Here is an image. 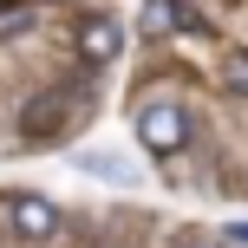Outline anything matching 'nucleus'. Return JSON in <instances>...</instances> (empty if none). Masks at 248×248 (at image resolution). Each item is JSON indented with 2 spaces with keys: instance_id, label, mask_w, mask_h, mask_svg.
<instances>
[{
  "instance_id": "6",
  "label": "nucleus",
  "mask_w": 248,
  "mask_h": 248,
  "mask_svg": "<svg viewBox=\"0 0 248 248\" xmlns=\"http://www.w3.org/2000/svg\"><path fill=\"white\" fill-rule=\"evenodd\" d=\"M39 20V7L33 0H13V7H0V39H13V33H26V26Z\"/></svg>"
},
{
  "instance_id": "5",
  "label": "nucleus",
  "mask_w": 248,
  "mask_h": 248,
  "mask_svg": "<svg viewBox=\"0 0 248 248\" xmlns=\"http://www.w3.org/2000/svg\"><path fill=\"white\" fill-rule=\"evenodd\" d=\"M137 20H144L150 39H163V33H176V26H183V0H144V13H137Z\"/></svg>"
},
{
  "instance_id": "2",
  "label": "nucleus",
  "mask_w": 248,
  "mask_h": 248,
  "mask_svg": "<svg viewBox=\"0 0 248 248\" xmlns=\"http://www.w3.org/2000/svg\"><path fill=\"white\" fill-rule=\"evenodd\" d=\"M137 144L150 150V157H176V150L189 144V118L183 105H137Z\"/></svg>"
},
{
  "instance_id": "9",
  "label": "nucleus",
  "mask_w": 248,
  "mask_h": 248,
  "mask_svg": "<svg viewBox=\"0 0 248 248\" xmlns=\"http://www.w3.org/2000/svg\"><path fill=\"white\" fill-rule=\"evenodd\" d=\"M196 248H216V242H196Z\"/></svg>"
},
{
  "instance_id": "7",
  "label": "nucleus",
  "mask_w": 248,
  "mask_h": 248,
  "mask_svg": "<svg viewBox=\"0 0 248 248\" xmlns=\"http://www.w3.org/2000/svg\"><path fill=\"white\" fill-rule=\"evenodd\" d=\"M222 85H229V92H248V52H235V59H229Z\"/></svg>"
},
{
  "instance_id": "4",
  "label": "nucleus",
  "mask_w": 248,
  "mask_h": 248,
  "mask_svg": "<svg viewBox=\"0 0 248 248\" xmlns=\"http://www.w3.org/2000/svg\"><path fill=\"white\" fill-rule=\"evenodd\" d=\"M78 52H85L92 65H111L124 52V26L111 20V13H92V20H78Z\"/></svg>"
},
{
  "instance_id": "8",
  "label": "nucleus",
  "mask_w": 248,
  "mask_h": 248,
  "mask_svg": "<svg viewBox=\"0 0 248 248\" xmlns=\"http://www.w3.org/2000/svg\"><path fill=\"white\" fill-rule=\"evenodd\" d=\"M229 235H235V242H248V222H235V229H229Z\"/></svg>"
},
{
  "instance_id": "1",
  "label": "nucleus",
  "mask_w": 248,
  "mask_h": 248,
  "mask_svg": "<svg viewBox=\"0 0 248 248\" xmlns=\"http://www.w3.org/2000/svg\"><path fill=\"white\" fill-rule=\"evenodd\" d=\"M85 111H92V78L85 85H52L20 111V131H26V144H59V137H72V124H85Z\"/></svg>"
},
{
  "instance_id": "3",
  "label": "nucleus",
  "mask_w": 248,
  "mask_h": 248,
  "mask_svg": "<svg viewBox=\"0 0 248 248\" xmlns=\"http://www.w3.org/2000/svg\"><path fill=\"white\" fill-rule=\"evenodd\" d=\"M7 222H13L20 242H46L52 229H59V209H52L46 196H13V202H7Z\"/></svg>"
}]
</instances>
